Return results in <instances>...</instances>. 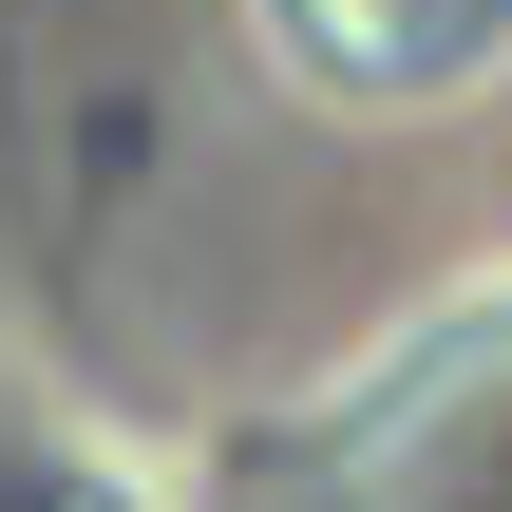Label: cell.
<instances>
[{
	"label": "cell",
	"mask_w": 512,
	"mask_h": 512,
	"mask_svg": "<svg viewBox=\"0 0 512 512\" xmlns=\"http://www.w3.org/2000/svg\"><path fill=\"white\" fill-rule=\"evenodd\" d=\"M247 19H266V57H285L304 95H361V114L456 95V76L512 38V0H247Z\"/></svg>",
	"instance_id": "cell-1"
}]
</instances>
